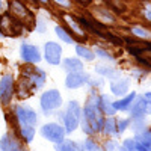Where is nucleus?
Segmentation results:
<instances>
[{"instance_id":"obj_16","label":"nucleus","mask_w":151,"mask_h":151,"mask_svg":"<svg viewBox=\"0 0 151 151\" xmlns=\"http://www.w3.org/2000/svg\"><path fill=\"white\" fill-rule=\"evenodd\" d=\"M136 92H129L127 95H124L121 98H116L113 100V109H115L116 112H130L132 106H133V101L136 98Z\"/></svg>"},{"instance_id":"obj_25","label":"nucleus","mask_w":151,"mask_h":151,"mask_svg":"<svg viewBox=\"0 0 151 151\" xmlns=\"http://www.w3.org/2000/svg\"><path fill=\"white\" fill-rule=\"evenodd\" d=\"M134 141H136L137 144H141L142 147H145L147 150L151 151V129L147 127L144 132L134 134Z\"/></svg>"},{"instance_id":"obj_10","label":"nucleus","mask_w":151,"mask_h":151,"mask_svg":"<svg viewBox=\"0 0 151 151\" xmlns=\"http://www.w3.org/2000/svg\"><path fill=\"white\" fill-rule=\"evenodd\" d=\"M20 58L23 59L24 64L36 65L42 60V53L38 45L30 44V42H23L20 45Z\"/></svg>"},{"instance_id":"obj_2","label":"nucleus","mask_w":151,"mask_h":151,"mask_svg":"<svg viewBox=\"0 0 151 151\" xmlns=\"http://www.w3.org/2000/svg\"><path fill=\"white\" fill-rule=\"evenodd\" d=\"M6 121L12 129H17L20 125L27 127H36L38 124V113L29 104H15L12 106L11 113H6Z\"/></svg>"},{"instance_id":"obj_37","label":"nucleus","mask_w":151,"mask_h":151,"mask_svg":"<svg viewBox=\"0 0 151 151\" xmlns=\"http://www.w3.org/2000/svg\"><path fill=\"white\" fill-rule=\"evenodd\" d=\"M40 2H41V3H44V5H47V3H48V0H40Z\"/></svg>"},{"instance_id":"obj_28","label":"nucleus","mask_w":151,"mask_h":151,"mask_svg":"<svg viewBox=\"0 0 151 151\" xmlns=\"http://www.w3.org/2000/svg\"><path fill=\"white\" fill-rule=\"evenodd\" d=\"M132 33L137 38H141V40H148V38H151V32L142 26H134L132 27Z\"/></svg>"},{"instance_id":"obj_4","label":"nucleus","mask_w":151,"mask_h":151,"mask_svg":"<svg viewBox=\"0 0 151 151\" xmlns=\"http://www.w3.org/2000/svg\"><path fill=\"white\" fill-rule=\"evenodd\" d=\"M80 118H82L80 103L76 101V100L68 101L65 110L60 113V121H62V125H64L67 134H71L77 130V127L80 125Z\"/></svg>"},{"instance_id":"obj_22","label":"nucleus","mask_w":151,"mask_h":151,"mask_svg":"<svg viewBox=\"0 0 151 151\" xmlns=\"http://www.w3.org/2000/svg\"><path fill=\"white\" fill-rule=\"evenodd\" d=\"M55 151H83V145L73 139H65L55 145Z\"/></svg>"},{"instance_id":"obj_21","label":"nucleus","mask_w":151,"mask_h":151,"mask_svg":"<svg viewBox=\"0 0 151 151\" xmlns=\"http://www.w3.org/2000/svg\"><path fill=\"white\" fill-rule=\"evenodd\" d=\"M95 73L100 74L103 79H110V80H116L119 79V71L115 67H110V65H97L95 67Z\"/></svg>"},{"instance_id":"obj_14","label":"nucleus","mask_w":151,"mask_h":151,"mask_svg":"<svg viewBox=\"0 0 151 151\" xmlns=\"http://www.w3.org/2000/svg\"><path fill=\"white\" fill-rule=\"evenodd\" d=\"M89 79H91V76L86 74L85 71H82V73H70V74H67L64 85H65V88H68V89H79V88L89 83Z\"/></svg>"},{"instance_id":"obj_8","label":"nucleus","mask_w":151,"mask_h":151,"mask_svg":"<svg viewBox=\"0 0 151 151\" xmlns=\"http://www.w3.org/2000/svg\"><path fill=\"white\" fill-rule=\"evenodd\" d=\"M9 14L14 15L24 27H26L27 24L33 23L32 12L29 11V8L23 2H20V0H9Z\"/></svg>"},{"instance_id":"obj_29","label":"nucleus","mask_w":151,"mask_h":151,"mask_svg":"<svg viewBox=\"0 0 151 151\" xmlns=\"http://www.w3.org/2000/svg\"><path fill=\"white\" fill-rule=\"evenodd\" d=\"M132 119L130 118H118L116 121V134H122L127 129H130Z\"/></svg>"},{"instance_id":"obj_36","label":"nucleus","mask_w":151,"mask_h":151,"mask_svg":"<svg viewBox=\"0 0 151 151\" xmlns=\"http://www.w3.org/2000/svg\"><path fill=\"white\" fill-rule=\"evenodd\" d=\"M144 95H145V98H147V100H148V101H150V103H151V91H148V92H145V94H144Z\"/></svg>"},{"instance_id":"obj_31","label":"nucleus","mask_w":151,"mask_h":151,"mask_svg":"<svg viewBox=\"0 0 151 151\" xmlns=\"http://www.w3.org/2000/svg\"><path fill=\"white\" fill-rule=\"evenodd\" d=\"M94 53H95V56L101 58V59H104V60H115V56H113L112 53H109L107 50L101 48V47H97V48L94 50Z\"/></svg>"},{"instance_id":"obj_19","label":"nucleus","mask_w":151,"mask_h":151,"mask_svg":"<svg viewBox=\"0 0 151 151\" xmlns=\"http://www.w3.org/2000/svg\"><path fill=\"white\" fill-rule=\"evenodd\" d=\"M100 110L104 116L116 115V110L113 109V100L107 94H100Z\"/></svg>"},{"instance_id":"obj_35","label":"nucleus","mask_w":151,"mask_h":151,"mask_svg":"<svg viewBox=\"0 0 151 151\" xmlns=\"http://www.w3.org/2000/svg\"><path fill=\"white\" fill-rule=\"evenodd\" d=\"M36 29H38V32H41V33L45 32V23L40 21V24H38V27H36Z\"/></svg>"},{"instance_id":"obj_33","label":"nucleus","mask_w":151,"mask_h":151,"mask_svg":"<svg viewBox=\"0 0 151 151\" xmlns=\"http://www.w3.org/2000/svg\"><path fill=\"white\" fill-rule=\"evenodd\" d=\"M142 15L145 20H148L151 23V3H145L142 8Z\"/></svg>"},{"instance_id":"obj_7","label":"nucleus","mask_w":151,"mask_h":151,"mask_svg":"<svg viewBox=\"0 0 151 151\" xmlns=\"http://www.w3.org/2000/svg\"><path fill=\"white\" fill-rule=\"evenodd\" d=\"M40 134L44 137L45 141L56 145V144H59V142H62L65 139L67 132H65L64 125H62L60 122H47V124L41 125Z\"/></svg>"},{"instance_id":"obj_12","label":"nucleus","mask_w":151,"mask_h":151,"mask_svg":"<svg viewBox=\"0 0 151 151\" xmlns=\"http://www.w3.org/2000/svg\"><path fill=\"white\" fill-rule=\"evenodd\" d=\"M0 151H26V148L20 137L12 130H9L0 137Z\"/></svg>"},{"instance_id":"obj_39","label":"nucleus","mask_w":151,"mask_h":151,"mask_svg":"<svg viewBox=\"0 0 151 151\" xmlns=\"http://www.w3.org/2000/svg\"><path fill=\"white\" fill-rule=\"evenodd\" d=\"M0 38H3V36H2V33H0Z\"/></svg>"},{"instance_id":"obj_6","label":"nucleus","mask_w":151,"mask_h":151,"mask_svg":"<svg viewBox=\"0 0 151 151\" xmlns=\"http://www.w3.org/2000/svg\"><path fill=\"white\" fill-rule=\"evenodd\" d=\"M23 29L24 26L9 12H5V14L0 15V33H2L3 38L5 36L17 38L23 33Z\"/></svg>"},{"instance_id":"obj_38","label":"nucleus","mask_w":151,"mask_h":151,"mask_svg":"<svg viewBox=\"0 0 151 151\" xmlns=\"http://www.w3.org/2000/svg\"><path fill=\"white\" fill-rule=\"evenodd\" d=\"M2 6H3V3H2V0H0V11H2Z\"/></svg>"},{"instance_id":"obj_23","label":"nucleus","mask_w":151,"mask_h":151,"mask_svg":"<svg viewBox=\"0 0 151 151\" xmlns=\"http://www.w3.org/2000/svg\"><path fill=\"white\" fill-rule=\"evenodd\" d=\"M116 121L118 118L115 116H104L101 133H104L106 136H116Z\"/></svg>"},{"instance_id":"obj_17","label":"nucleus","mask_w":151,"mask_h":151,"mask_svg":"<svg viewBox=\"0 0 151 151\" xmlns=\"http://www.w3.org/2000/svg\"><path fill=\"white\" fill-rule=\"evenodd\" d=\"M62 18H64V21L67 23V26H68V30L71 32V35L76 38V36H79L82 38V40H85L86 35H85V29L80 26V23L76 20V17L73 15H68V14H64L62 15Z\"/></svg>"},{"instance_id":"obj_20","label":"nucleus","mask_w":151,"mask_h":151,"mask_svg":"<svg viewBox=\"0 0 151 151\" xmlns=\"http://www.w3.org/2000/svg\"><path fill=\"white\" fill-rule=\"evenodd\" d=\"M12 132L20 137V141L23 144H30L35 139V133H36L35 127H27V125H20V127H17Z\"/></svg>"},{"instance_id":"obj_32","label":"nucleus","mask_w":151,"mask_h":151,"mask_svg":"<svg viewBox=\"0 0 151 151\" xmlns=\"http://www.w3.org/2000/svg\"><path fill=\"white\" fill-rule=\"evenodd\" d=\"M121 145H122V151H137L134 137H127V139H124Z\"/></svg>"},{"instance_id":"obj_13","label":"nucleus","mask_w":151,"mask_h":151,"mask_svg":"<svg viewBox=\"0 0 151 151\" xmlns=\"http://www.w3.org/2000/svg\"><path fill=\"white\" fill-rule=\"evenodd\" d=\"M44 59L50 65H60L62 62V47L55 41H47L44 44Z\"/></svg>"},{"instance_id":"obj_5","label":"nucleus","mask_w":151,"mask_h":151,"mask_svg":"<svg viewBox=\"0 0 151 151\" xmlns=\"http://www.w3.org/2000/svg\"><path fill=\"white\" fill-rule=\"evenodd\" d=\"M62 104H64V100H62V95L58 89L44 91L40 97V107L45 116H50L53 112L59 110Z\"/></svg>"},{"instance_id":"obj_34","label":"nucleus","mask_w":151,"mask_h":151,"mask_svg":"<svg viewBox=\"0 0 151 151\" xmlns=\"http://www.w3.org/2000/svg\"><path fill=\"white\" fill-rule=\"evenodd\" d=\"M53 2H55L58 6H60V8H70V6H71L70 0H53Z\"/></svg>"},{"instance_id":"obj_1","label":"nucleus","mask_w":151,"mask_h":151,"mask_svg":"<svg viewBox=\"0 0 151 151\" xmlns=\"http://www.w3.org/2000/svg\"><path fill=\"white\" fill-rule=\"evenodd\" d=\"M82 118L91 125L94 133H101L104 115L100 110V94L92 92L91 97L86 100L85 106L82 107Z\"/></svg>"},{"instance_id":"obj_11","label":"nucleus","mask_w":151,"mask_h":151,"mask_svg":"<svg viewBox=\"0 0 151 151\" xmlns=\"http://www.w3.org/2000/svg\"><path fill=\"white\" fill-rule=\"evenodd\" d=\"M147 115H151V103L145 98L144 94L136 95L130 109V119H145Z\"/></svg>"},{"instance_id":"obj_3","label":"nucleus","mask_w":151,"mask_h":151,"mask_svg":"<svg viewBox=\"0 0 151 151\" xmlns=\"http://www.w3.org/2000/svg\"><path fill=\"white\" fill-rule=\"evenodd\" d=\"M18 80L33 94L35 91H40V89L44 88V85L47 82V74L40 67L26 64V65H23L20 68V77H18Z\"/></svg>"},{"instance_id":"obj_24","label":"nucleus","mask_w":151,"mask_h":151,"mask_svg":"<svg viewBox=\"0 0 151 151\" xmlns=\"http://www.w3.org/2000/svg\"><path fill=\"white\" fill-rule=\"evenodd\" d=\"M76 53H77V58H79V59L88 60V62H92V60L97 58L92 48L86 47V45H80V44L76 45Z\"/></svg>"},{"instance_id":"obj_26","label":"nucleus","mask_w":151,"mask_h":151,"mask_svg":"<svg viewBox=\"0 0 151 151\" xmlns=\"http://www.w3.org/2000/svg\"><path fill=\"white\" fill-rule=\"evenodd\" d=\"M55 33L58 35V38L62 42H67V44H74L76 42V38L71 35V32L62 26H56L55 27Z\"/></svg>"},{"instance_id":"obj_9","label":"nucleus","mask_w":151,"mask_h":151,"mask_svg":"<svg viewBox=\"0 0 151 151\" xmlns=\"http://www.w3.org/2000/svg\"><path fill=\"white\" fill-rule=\"evenodd\" d=\"M15 95V79L11 74H5L0 79V103L9 106Z\"/></svg>"},{"instance_id":"obj_27","label":"nucleus","mask_w":151,"mask_h":151,"mask_svg":"<svg viewBox=\"0 0 151 151\" xmlns=\"http://www.w3.org/2000/svg\"><path fill=\"white\" fill-rule=\"evenodd\" d=\"M83 145V151H103V147H100L97 144L95 139H92V137H88V139H85L82 142Z\"/></svg>"},{"instance_id":"obj_18","label":"nucleus","mask_w":151,"mask_h":151,"mask_svg":"<svg viewBox=\"0 0 151 151\" xmlns=\"http://www.w3.org/2000/svg\"><path fill=\"white\" fill-rule=\"evenodd\" d=\"M60 65H62V70H64L67 74L85 71L83 62H82V59H79V58H65V59H62Z\"/></svg>"},{"instance_id":"obj_30","label":"nucleus","mask_w":151,"mask_h":151,"mask_svg":"<svg viewBox=\"0 0 151 151\" xmlns=\"http://www.w3.org/2000/svg\"><path fill=\"white\" fill-rule=\"evenodd\" d=\"M103 151H122V145L115 139H107L103 145Z\"/></svg>"},{"instance_id":"obj_15","label":"nucleus","mask_w":151,"mask_h":151,"mask_svg":"<svg viewBox=\"0 0 151 151\" xmlns=\"http://www.w3.org/2000/svg\"><path fill=\"white\" fill-rule=\"evenodd\" d=\"M129 89H130V79L127 77H119L116 80L110 82V92L112 95H116L118 98L127 95Z\"/></svg>"}]
</instances>
